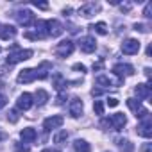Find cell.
I'll list each match as a JSON object with an SVG mask.
<instances>
[{
    "label": "cell",
    "instance_id": "obj_1",
    "mask_svg": "<svg viewBox=\"0 0 152 152\" xmlns=\"http://www.w3.org/2000/svg\"><path fill=\"white\" fill-rule=\"evenodd\" d=\"M54 52H56L57 57H66V56H70V54L73 52V41H70V39H63L61 43L56 45Z\"/></svg>",
    "mask_w": 152,
    "mask_h": 152
},
{
    "label": "cell",
    "instance_id": "obj_2",
    "mask_svg": "<svg viewBox=\"0 0 152 152\" xmlns=\"http://www.w3.org/2000/svg\"><path fill=\"white\" fill-rule=\"evenodd\" d=\"M15 16H16V22H18L20 25H23V27H29V25L36 23V18H34V15H32L29 9H22V11H18Z\"/></svg>",
    "mask_w": 152,
    "mask_h": 152
},
{
    "label": "cell",
    "instance_id": "obj_3",
    "mask_svg": "<svg viewBox=\"0 0 152 152\" xmlns=\"http://www.w3.org/2000/svg\"><path fill=\"white\" fill-rule=\"evenodd\" d=\"M32 57V50H16L7 56V64H16L20 61H27Z\"/></svg>",
    "mask_w": 152,
    "mask_h": 152
},
{
    "label": "cell",
    "instance_id": "obj_4",
    "mask_svg": "<svg viewBox=\"0 0 152 152\" xmlns=\"http://www.w3.org/2000/svg\"><path fill=\"white\" fill-rule=\"evenodd\" d=\"M45 31H47V36H52V38H57L63 34V25L57 22V20H48L45 22Z\"/></svg>",
    "mask_w": 152,
    "mask_h": 152
},
{
    "label": "cell",
    "instance_id": "obj_5",
    "mask_svg": "<svg viewBox=\"0 0 152 152\" xmlns=\"http://www.w3.org/2000/svg\"><path fill=\"white\" fill-rule=\"evenodd\" d=\"M122 52L127 54V56L138 54V52H140V41H138V39H132V38L125 39V41L122 43Z\"/></svg>",
    "mask_w": 152,
    "mask_h": 152
},
{
    "label": "cell",
    "instance_id": "obj_6",
    "mask_svg": "<svg viewBox=\"0 0 152 152\" xmlns=\"http://www.w3.org/2000/svg\"><path fill=\"white\" fill-rule=\"evenodd\" d=\"M113 72H115V75H118L120 79H124V77H131V75L134 73V68H132L131 64L118 63V64H115V66H113Z\"/></svg>",
    "mask_w": 152,
    "mask_h": 152
},
{
    "label": "cell",
    "instance_id": "obj_7",
    "mask_svg": "<svg viewBox=\"0 0 152 152\" xmlns=\"http://www.w3.org/2000/svg\"><path fill=\"white\" fill-rule=\"evenodd\" d=\"M79 48H81L83 52H86V54L95 52V48H97V41H95V38H91V36H84V38H81V41H79Z\"/></svg>",
    "mask_w": 152,
    "mask_h": 152
},
{
    "label": "cell",
    "instance_id": "obj_8",
    "mask_svg": "<svg viewBox=\"0 0 152 152\" xmlns=\"http://www.w3.org/2000/svg\"><path fill=\"white\" fill-rule=\"evenodd\" d=\"M32 104H34V100H32V95L31 93H22L18 97V100H16V107L20 111H29L32 107Z\"/></svg>",
    "mask_w": 152,
    "mask_h": 152
},
{
    "label": "cell",
    "instance_id": "obj_9",
    "mask_svg": "<svg viewBox=\"0 0 152 152\" xmlns=\"http://www.w3.org/2000/svg\"><path fill=\"white\" fill-rule=\"evenodd\" d=\"M16 81H18L20 84H27V83L36 81V70H34V68H25V70H22V72L18 73Z\"/></svg>",
    "mask_w": 152,
    "mask_h": 152
},
{
    "label": "cell",
    "instance_id": "obj_10",
    "mask_svg": "<svg viewBox=\"0 0 152 152\" xmlns=\"http://www.w3.org/2000/svg\"><path fill=\"white\" fill-rule=\"evenodd\" d=\"M83 109H84V106H83V100L81 99H72L70 100V106H68V111H70V115L73 116V118H79L81 115H83Z\"/></svg>",
    "mask_w": 152,
    "mask_h": 152
},
{
    "label": "cell",
    "instance_id": "obj_11",
    "mask_svg": "<svg viewBox=\"0 0 152 152\" xmlns=\"http://www.w3.org/2000/svg\"><path fill=\"white\" fill-rule=\"evenodd\" d=\"M63 116H59V115H54V116H48V118H45V122H43V129L45 131H52V129H59L61 125H63Z\"/></svg>",
    "mask_w": 152,
    "mask_h": 152
},
{
    "label": "cell",
    "instance_id": "obj_12",
    "mask_svg": "<svg viewBox=\"0 0 152 152\" xmlns=\"http://www.w3.org/2000/svg\"><path fill=\"white\" fill-rule=\"evenodd\" d=\"M136 132H138L140 136H143V138H150V136H152V120H150V116L145 118L141 124H138Z\"/></svg>",
    "mask_w": 152,
    "mask_h": 152
},
{
    "label": "cell",
    "instance_id": "obj_13",
    "mask_svg": "<svg viewBox=\"0 0 152 152\" xmlns=\"http://www.w3.org/2000/svg\"><path fill=\"white\" fill-rule=\"evenodd\" d=\"M109 122H111V129H115V131H122L124 125L127 124V118H125L124 113H115V115L109 118Z\"/></svg>",
    "mask_w": 152,
    "mask_h": 152
},
{
    "label": "cell",
    "instance_id": "obj_14",
    "mask_svg": "<svg viewBox=\"0 0 152 152\" xmlns=\"http://www.w3.org/2000/svg\"><path fill=\"white\" fill-rule=\"evenodd\" d=\"M36 136H38V132H36V129H32V127H25V129H22V132H20V138L23 140V143H32V141L36 140Z\"/></svg>",
    "mask_w": 152,
    "mask_h": 152
},
{
    "label": "cell",
    "instance_id": "obj_15",
    "mask_svg": "<svg viewBox=\"0 0 152 152\" xmlns=\"http://www.w3.org/2000/svg\"><path fill=\"white\" fill-rule=\"evenodd\" d=\"M16 36V29L13 25H0V38L2 39H13Z\"/></svg>",
    "mask_w": 152,
    "mask_h": 152
},
{
    "label": "cell",
    "instance_id": "obj_16",
    "mask_svg": "<svg viewBox=\"0 0 152 152\" xmlns=\"http://www.w3.org/2000/svg\"><path fill=\"white\" fill-rule=\"evenodd\" d=\"M99 9H100V7H99V4H86V6H83V7L79 9V13H81L84 18H91Z\"/></svg>",
    "mask_w": 152,
    "mask_h": 152
},
{
    "label": "cell",
    "instance_id": "obj_17",
    "mask_svg": "<svg viewBox=\"0 0 152 152\" xmlns=\"http://www.w3.org/2000/svg\"><path fill=\"white\" fill-rule=\"evenodd\" d=\"M52 68V64L50 63H47V61H43L38 68H34L36 70V79H45L47 75H48V70Z\"/></svg>",
    "mask_w": 152,
    "mask_h": 152
},
{
    "label": "cell",
    "instance_id": "obj_18",
    "mask_svg": "<svg viewBox=\"0 0 152 152\" xmlns=\"http://www.w3.org/2000/svg\"><path fill=\"white\" fill-rule=\"evenodd\" d=\"M134 91H136V95H138V100H145V99L150 97V88H148L147 84H138Z\"/></svg>",
    "mask_w": 152,
    "mask_h": 152
},
{
    "label": "cell",
    "instance_id": "obj_19",
    "mask_svg": "<svg viewBox=\"0 0 152 152\" xmlns=\"http://www.w3.org/2000/svg\"><path fill=\"white\" fill-rule=\"evenodd\" d=\"M73 148L77 150V152H90V143L88 141H84V140H75L73 141Z\"/></svg>",
    "mask_w": 152,
    "mask_h": 152
},
{
    "label": "cell",
    "instance_id": "obj_20",
    "mask_svg": "<svg viewBox=\"0 0 152 152\" xmlns=\"http://www.w3.org/2000/svg\"><path fill=\"white\" fill-rule=\"evenodd\" d=\"M66 84H68V83H66V79L63 77V75H61V73H56V75H54V88H56V90H59V91H63Z\"/></svg>",
    "mask_w": 152,
    "mask_h": 152
},
{
    "label": "cell",
    "instance_id": "obj_21",
    "mask_svg": "<svg viewBox=\"0 0 152 152\" xmlns=\"http://www.w3.org/2000/svg\"><path fill=\"white\" fill-rule=\"evenodd\" d=\"M34 102L38 104V106H43V104H47V100H48V93L45 91V90H38L36 91V95H34Z\"/></svg>",
    "mask_w": 152,
    "mask_h": 152
},
{
    "label": "cell",
    "instance_id": "obj_22",
    "mask_svg": "<svg viewBox=\"0 0 152 152\" xmlns=\"http://www.w3.org/2000/svg\"><path fill=\"white\" fill-rule=\"evenodd\" d=\"M90 29H91V31H95V32H97V34H100V36H106V34H107V25H106L104 22H99V23L91 25Z\"/></svg>",
    "mask_w": 152,
    "mask_h": 152
},
{
    "label": "cell",
    "instance_id": "obj_23",
    "mask_svg": "<svg viewBox=\"0 0 152 152\" xmlns=\"http://www.w3.org/2000/svg\"><path fill=\"white\" fill-rule=\"evenodd\" d=\"M66 140H68V132L66 131H59V132L54 134V143H57V145H63Z\"/></svg>",
    "mask_w": 152,
    "mask_h": 152
},
{
    "label": "cell",
    "instance_id": "obj_24",
    "mask_svg": "<svg viewBox=\"0 0 152 152\" xmlns=\"http://www.w3.org/2000/svg\"><path fill=\"white\" fill-rule=\"evenodd\" d=\"M127 106H129V109H131V111L138 113V111L141 109V100H136V99H127Z\"/></svg>",
    "mask_w": 152,
    "mask_h": 152
},
{
    "label": "cell",
    "instance_id": "obj_25",
    "mask_svg": "<svg viewBox=\"0 0 152 152\" xmlns=\"http://www.w3.org/2000/svg\"><path fill=\"white\" fill-rule=\"evenodd\" d=\"M118 147L122 148V152H131L132 150V145L129 140H118Z\"/></svg>",
    "mask_w": 152,
    "mask_h": 152
},
{
    "label": "cell",
    "instance_id": "obj_26",
    "mask_svg": "<svg viewBox=\"0 0 152 152\" xmlns=\"http://www.w3.org/2000/svg\"><path fill=\"white\" fill-rule=\"evenodd\" d=\"M97 84H99V86L107 88V86H111L113 83H111V79H109V77H106V75H99V77H97Z\"/></svg>",
    "mask_w": 152,
    "mask_h": 152
},
{
    "label": "cell",
    "instance_id": "obj_27",
    "mask_svg": "<svg viewBox=\"0 0 152 152\" xmlns=\"http://www.w3.org/2000/svg\"><path fill=\"white\" fill-rule=\"evenodd\" d=\"M93 111H95L99 116H102V115H104V104H102L100 100H95V104H93Z\"/></svg>",
    "mask_w": 152,
    "mask_h": 152
},
{
    "label": "cell",
    "instance_id": "obj_28",
    "mask_svg": "<svg viewBox=\"0 0 152 152\" xmlns=\"http://www.w3.org/2000/svg\"><path fill=\"white\" fill-rule=\"evenodd\" d=\"M7 120H9L11 124H16V122H18V111H16V109H11L9 115H7Z\"/></svg>",
    "mask_w": 152,
    "mask_h": 152
},
{
    "label": "cell",
    "instance_id": "obj_29",
    "mask_svg": "<svg viewBox=\"0 0 152 152\" xmlns=\"http://www.w3.org/2000/svg\"><path fill=\"white\" fill-rule=\"evenodd\" d=\"M150 13H152V4H150V2H148V4H147V6H145V9H143V15H145V16H147V18H150V16H152V15H150Z\"/></svg>",
    "mask_w": 152,
    "mask_h": 152
},
{
    "label": "cell",
    "instance_id": "obj_30",
    "mask_svg": "<svg viewBox=\"0 0 152 152\" xmlns=\"http://www.w3.org/2000/svg\"><path fill=\"white\" fill-rule=\"evenodd\" d=\"M107 106H109V107H116V106H118V100H116L115 97H111V99H107Z\"/></svg>",
    "mask_w": 152,
    "mask_h": 152
},
{
    "label": "cell",
    "instance_id": "obj_31",
    "mask_svg": "<svg viewBox=\"0 0 152 152\" xmlns=\"http://www.w3.org/2000/svg\"><path fill=\"white\" fill-rule=\"evenodd\" d=\"M73 70H77V72L84 73V72H86V66H84V64H79V63H77V64H73Z\"/></svg>",
    "mask_w": 152,
    "mask_h": 152
},
{
    "label": "cell",
    "instance_id": "obj_32",
    "mask_svg": "<svg viewBox=\"0 0 152 152\" xmlns=\"http://www.w3.org/2000/svg\"><path fill=\"white\" fill-rule=\"evenodd\" d=\"M134 29H136V31H140V32H147V31H148L143 23H136V25H134Z\"/></svg>",
    "mask_w": 152,
    "mask_h": 152
},
{
    "label": "cell",
    "instance_id": "obj_33",
    "mask_svg": "<svg viewBox=\"0 0 152 152\" xmlns=\"http://www.w3.org/2000/svg\"><path fill=\"white\" fill-rule=\"evenodd\" d=\"M16 152H29V147H25V145H20V143H16Z\"/></svg>",
    "mask_w": 152,
    "mask_h": 152
},
{
    "label": "cell",
    "instance_id": "obj_34",
    "mask_svg": "<svg viewBox=\"0 0 152 152\" xmlns=\"http://www.w3.org/2000/svg\"><path fill=\"white\" fill-rule=\"evenodd\" d=\"M100 125H102L104 129H109V127H111V122H109V118H104V120L100 122Z\"/></svg>",
    "mask_w": 152,
    "mask_h": 152
},
{
    "label": "cell",
    "instance_id": "obj_35",
    "mask_svg": "<svg viewBox=\"0 0 152 152\" xmlns=\"http://www.w3.org/2000/svg\"><path fill=\"white\" fill-rule=\"evenodd\" d=\"M6 104H7V99H6V95H2V93H0V109H2Z\"/></svg>",
    "mask_w": 152,
    "mask_h": 152
},
{
    "label": "cell",
    "instance_id": "obj_36",
    "mask_svg": "<svg viewBox=\"0 0 152 152\" xmlns=\"http://www.w3.org/2000/svg\"><path fill=\"white\" fill-rule=\"evenodd\" d=\"M34 6L39 7V9H47L48 7V4H43V2H34Z\"/></svg>",
    "mask_w": 152,
    "mask_h": 152
},
{
    "label": "cell",
    "instance_id": "obj_37",
    "mask_svg": "<svg viewBox=\"0 0 152 152\" xmlns=\"http://www.w3.org/2000/svg\"><path fill=\"white\" fill-rule=\"evenodd\" d=\"M141 150H143V152H150V143L143 145V147H141Z\"/></svg>",
    "mask_w": 152,
    "mask_h": 152
},
{
    "label": "cell",
    "instance_id": "obj_38",
    "mask_svg": "<svg viewBox=\"0 0 152 152\" xmlns=\"http://www.w3.org/2000/svg\"><path fill=\"white\" fill-rule=\"evenodd\" d=\"M99 68H102V61L97 63V64H93V70H99Z\"/></svg>",
    "mask_w": 152,
    "mask_h": 152
},
{
    "label": "cell",
    "instance_id": "obj_39",
    "mask_svg": "<svg viewBox=\"0 0 152 152\" xmlns=\"http://www.w3.org/2000/svg\"><path fill=\"white\" fill-rule=\"evenodd\" d=\"M63 100H64V95H59L57 97V104H63Z\"/></svg>",
    "mask_w": 152,
    "mask_h": 152
},
{
    "label": "cell",
    "instance_id": "obj_40",
    "mask_svg": "<svg viewBox=\"0 0 152 152\" xmlns=\"http://www.w3.org/2000/svg\"><path fill=\"white\" fill-rule=\"evenodd\" d=\"M43 152H57V150H52V148H45Z\"/></svg>",
    "mask_w": 152,
    "mask_h": 152
},
{
    "label": "cell",
    "instance_id": "obj_41",
    "mask_svg": "<svg viewBox=\"0 0 152 152\" xmlns=\"http://www.w3.org/2000/svg\"><path fill=\"white\" fill-rule=\"evenodd\" d=\"M4 138H6V134H4L2 131H0V140H4Z\"/></svg>",
    "mask_w": 152,
    "mask_h": 152
},
{
    "label": "cell",
    "instance_id": "obj_42",
    "mask_svg": "<svg viewBox=\"0 0 152 152\" xmlns=\"http://www.w3.org/2000/svg\"><path fill=\"white\" fill-rule=\"evenodd\" d=\"M0 50H2V48H0Z\"/></svg>",
    "mask_w": 152,
    "mask_h": 152
}]
</instances>
